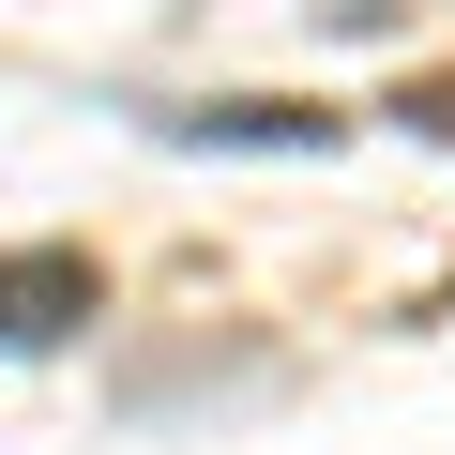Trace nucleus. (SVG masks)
<instances>
[{"instance_id": "nucleus-1", "label": "nucleus", "mask_w": 455, "mask_h": 455, "mask_svg": "<svg viewBox=\"0 0 455 455\" xmlns=\"http://www.w3.org/2000/svg\"><path fill=\"white\" fill-rule=\"evenodd\" d=\"M107 319V274L92 243H0V349H61Z\"/></svg>"}, {"instance_id": "nucleus-2", "label": "nucleus", "mask_w": 455, "mask_h": 455, "mask_svg": "<svg viewBox=\"0 0 455 455\" xmlns=\"http://www.w3.org/2000/svg\"><path fill=\"white\" fill-rule=\"evenodd\" d=\"M182 152H334V107H167Z\"/></svg>"}, {"instance_id": "nucleus-3", "label": "nucleus", "mask_w": 455, "mask_h": 455, "mask_svg": "<svg viewBox=\"0 0 455 455\" xmlns=\"http://www.w3.org/2000/svg\"><path fill=\"white\" fill-rule=\"evenodd\" d=\"M334 31H395V16H425V0H319Z\"/></svg>"}]
</instances>
